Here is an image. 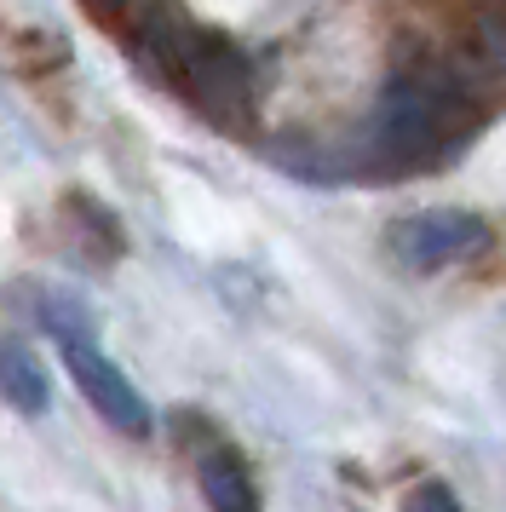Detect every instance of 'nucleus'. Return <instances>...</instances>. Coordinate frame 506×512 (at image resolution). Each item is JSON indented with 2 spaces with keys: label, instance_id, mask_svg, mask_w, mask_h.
Wrapping results in <instances>:
<instances>
[{
  "label": "nucleus",
  "instance_id": "7",
  "mask_svg": "<svg viewBox=\"0 0 506 512\" xmlns=\"http://www.w3.org/2000/svg\"><path fill=\"white\" fill-rule=\"evenodd\" d=\"M92 6H98V12H115V6H127V0H92Z\"/></svg>",
  "mask_w": 506,
  "mask_h": 512
},
{
  "label": "nucleus",
  "instance_id": "3",
  "mask_svg": "<svg viewBox=\"0 0 506 512\" xmlns=\"http://www.w3.org/2000/svg\"><path fill=\"white\" fill-rule=\"evenodd\" d=\"M58 351H64V369L75 374L81 397L110 420L115 432H127V438H150V403H144L133 380L98 351L92 334H69V340H58Z\"/></svg>",
  "mask_w": 506,
  "mask_h": 512
},
{
  "label": "nucleus",
  "instance_id": "2",
  "mask_svg": "<svg viewBox=\"0 0 506 512\" xmlns=\"http://www.w3.org/2000/svg\"><path fill=\"white\" fill-rule=\"evenodd\" d=\"M489 242V225L478 213L466 208H426V213H409L386 231V248L397 265L409 271H437V265H455V259L478 254Z\"/></svg>",
  "mask_w": 506,
  "mask_h": 512
},
{
  "label": "nucleus",
  "instance_id": "5",
  "mask_svg": "<svg viewBox=\"0 0 506 512\" xmlns=\"http://www.w3.org/2000/svg\"><path fill=\"white\" fill-rule=\"evenodd\" d=\"M0 397H6L18 415H46L52 386H46V369H41V357H35V346L0 340Z\"/></svg>",
  "mask_w": 506,
  "mask_h": 512
},
{
  "label": "nucleus",
  "instance_id": "4",
  "mask_svg": "<svg viewBox=\"0 0 506 512\" xmlns=\"http://www.w3.org/2000/svg\"><path fill=\"white\" fill-rule=\"evenodd\" d=\"M196 484H202V501L213 512H259V484L230 443H213L196 461Z\"/></svg>",
  "mask_w": 506,
  "mask_h": 512
},
{
  "label": "nucleus",
  "instance_id": "1",
  "mask_svg": "<svg viewBox=\"0 0 506 512\" xmlns=\"http://www.w3.org/2000/svg\"><path fill=\"white\" fill-rule=\"evenodd\" d=\"M150 47L167 64V75L184 87V98H196L207 116H230L242 98H248V64L242 52L213 41V35H156L150 29Z\"/></svg>",
  "mask_w": 506,
  "mask_h": 512
},
{
  "label": "nucleus",
  "instance_id": "6",
  "mask_svg": "<svg viewBox=\"0 0 506 512\" xmlns=\"http://www.w3.org/2000/svg\"><path fill=\"white\" fill-rule=\"evenodd\" d=\"M403 512H460V501L449 495V484H420Z\"/></svg>",
  "mask_w": 506,
  "mask_h": 512
}]
</instances>
